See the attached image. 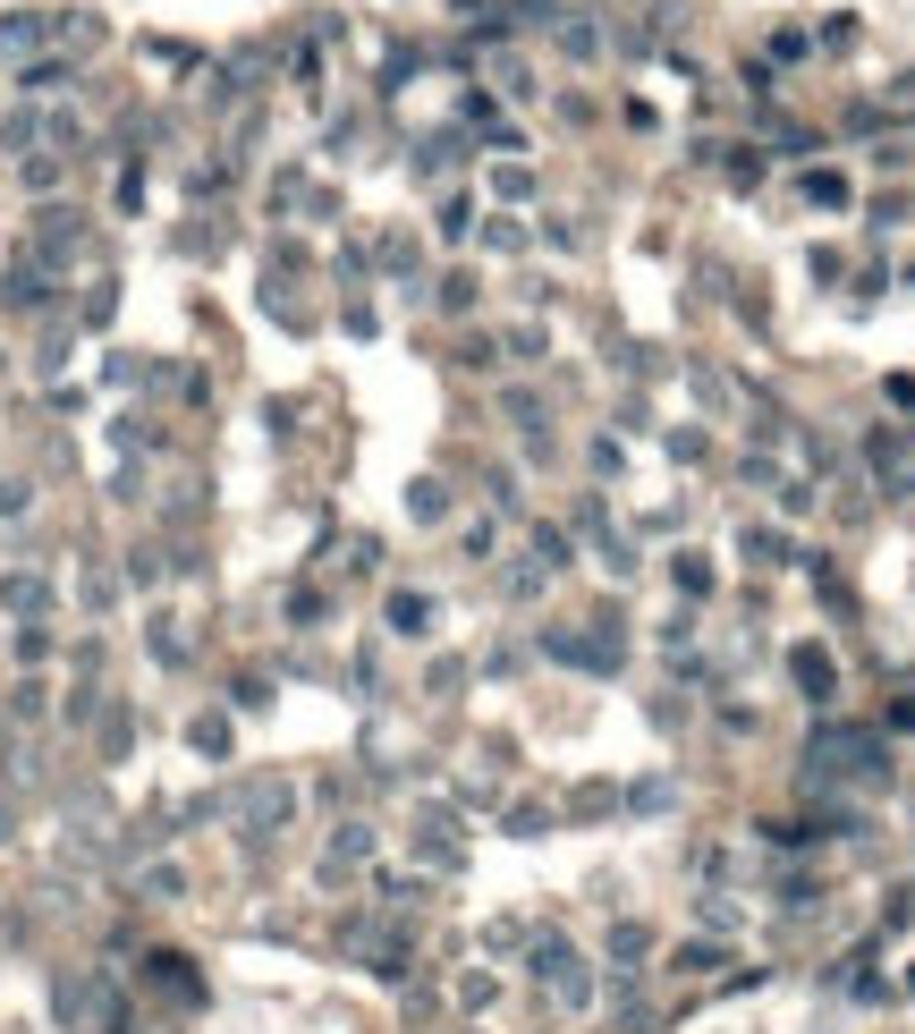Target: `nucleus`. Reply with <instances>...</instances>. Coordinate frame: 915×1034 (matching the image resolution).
<instances>
[{
	"mask_svg": "<svg viewBox=\"0 0 915 1034\" xmlns=\"http://www.w3.org/2000/svg\"><path fill=\"white\" fill-rule=\"evenodd\" d=\"M542 992H551V1001H560V1009H585V992H594V975H576V958H569V950H560V941H542Z\"/></svg>",
	"mask_w": 915,
	"mask_h": 1034,
	"instance_id": "f257e3e1",
	"label": "nucleus"
},
{
	"mask_svg": "<svg viewBox=\"0 0 915 1034\" xmlns=\"http://www.w3.org/2000/svg\"><path fill=\"white\" fill-rule=\"evenodd\" d=\"M789 662H797V679H805V696H814V704H831V653H814V645H797Z\"/></svg>",
	"mask_w": 915,
	"mask_h": 1034,
	"instance_id": "f03ea898",
	"label": "nucleus"
},
{
	"mask_svg": "<svg viewBox=\"0 0 915 1034\" xmlns=\"http://www.w3.org/2000/svg\"><path fill=\"white\" fill-rule=\"evenodd\" d=\"M0 594H9V611H43V577H9Z\"/></svg>",
	"mask_w": 915,
	"mask_h": 1034,
	"instance_id": "7ed1b4c3",
	"label": "nucleus"
},
{
	"mask_svg": "<svg viewBox=\"0 0 915 1034\" xmlns=\"http://www.w3.org/2000/svg\"><path fill=\"white\" fill-rule=\"evenodd\" d=\"M560 43H569V60H594V51H602L594 26H560Z\"/></svg>",
	"mask_w": 915,
	"mask_h": 1034,
	"instance_id": "20e7f679",
	"label": "nucleus"
}]
</instances>
